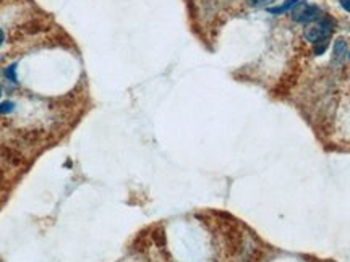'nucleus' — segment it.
Returning a JSON list of instances; mask_svg holds the SVG:
<instances>
[{
	"instance_id": "nucleus-1",
	"label": "nucleus",
	"mask_w": 350,
	"mask_h": 262,
	"mask_svg": "<svg viewBox=\"0 0 350 262\" xmlns=\"http://www.w3.org/2000/svg\"><path fill=\"white\" fill-rule=\"evenodd\" d=\"M333 29H334V23L331 19L320 18V19H316V21L308 23L303 34L306 37V41H310L313 44H320V42L327 41L329 36L333 34Z\"/></svg>"
},
{
	"instance_id": "nucleus-2",
	"label": "nucleus",
	"mask_w": 350,
	"mask_h": 262,
	"mask_svg": "<svg viewBox=\"0 0 350 262\" xmlns=\"http://www.w3.org/2000/svg\"><path fill=\"white\" fill-rule=\"evenodd\" d=\"M292 16L297 23H312L316 19L321 18V10L315 7V5H308L305 0H302L294 10H292Z\"/></svg>"
},
{
	"instance_id": "nucleus-3",
	"label": "nucleus",
	"mask_w": 350,
	"mask_h": 262,
	"mask_svg": "<svg viewBox=\"0 0 350 262\" xmlns=\"http://www.w3.org/2000/svg\"><path fill=\"white\" fill-rule=\"evenodd\" d=\"M302 0H285V4L279 5V7H273L269 8V12L273 15H281V13H285V12H292V10L300 4Z\"/></svg>"
},
{
	"instance_id": "nucleus-4",
	"label": "nucleus",
	"mask_w": 350,
	"mask_h": 262,
	"mask_svg": "<svg viewBox=\"0 0 350 262\" xmlns=\"http://www.w3.org/2000/svg\"><path fill=\"white\" fill-rule=\"evenodd\" d=\"M347 52V44L344 39H337L336 44H334V50H333V60L337 63V62H342V58Z\"/></svg>"
},
{
	"instance_id": "nucleus-5",
	"label": "nucleus",
	"mask_w": 350,
	"mask_h": 262,
	"mask_svg": "<svg viewBox=\"0 0 350 262\" xmlns=\"http://www.w3.org/2000/svg\"><path fill=\"white\" fill-rule=\"evenodd\" d=\"M5 76H7V79H10V81H13V83L18 81L16 79V63H12L5 68Z\"/></svg>"
},
{
	"instance_id": "nucleus-6",
	"label": "nucleus",
	"mask_w": 350,
	"mask_h": 262,
	"mask_svg": "<svg viewBox=\"0 0 350 262\" xmlns=\"http://www.w3.org/2000/svg\"><path fill=\"white\" fill-rule=\"evenodd\" d=\"M13 110H15V102H12V100H5V102L0 104V114L2 115L12 114Z\"/></svg>"
},
{
	"instance_id": "nucleus-7",
	"label": "nucleus",
	"mask_w": 350,
	"mask_h": 262,
	"mask_svg": "<svg viewBox=\"0 0 350 262\" xmlns=\"http://www.w3.org/2000/svg\"><path fill=\"white\" fill-rule=\"evenodd\" d=\"M246 2H248L250 5H253V7H261V5H269V4H273L274 0H246Z\"/></svg>"
},
{
	"instance_id": "nucleus-8",
	"label": "nucleus",
	"mask_w": 350,
	"mask_h": 262,
	"mask_svg": "<svg viewBox=\"0 0 350 262\" xmlns=\"http://www.w3.org/2000/svg\"><path fill=\"white\" fill-rule=\"evenodd\" d=\"M339 2H341V5H342V8H344V10H347V12H350V0H339Z\"/></svg>"
},
{
	"instance_id": "nucleus-9",
	"label": "nucleus",
	"mask_w": 350,
	"mask_h": 262,
	"mask_svg": "<svg viewBox=\"0 0 350 262\" xmlns=\"http://www.w3.org/2000/svg\"><path fill=\"white\" fill-rule=\"evenodd\" d=\"M4 41H5V34H4V31H2V29H0V46L4 44Z\"/></svg>"
},
{
	"instance_id": "nucleus-10",
	"label": "nucleus",
	"mask_w": 350,
	"mask_h": 262,
	"mask_svg": "<svg viewBox=\"0 0 350 262\" xmlns=\"http://www.w3.org/2000/svg\"><path fill=\"white\" fill-rule=\"evenodd\" d=\"M0 96H2V88H0Z\"/></svg>"
},
{
	"instance_id": "nucleus-11",
	"label": "nucleus",
	"mask_w": 350,
	"mask_h": 262,
	"mask_svg": "<svg viewBox=\"0 0 350 262\" xmlns=\"http://www.w3.org/2000/svg\"><path fill=\"white\" fill-rule=\"evenodd\" d=\"M348 58H350V55H348Z\"/></svg>"
}]
</instances>
